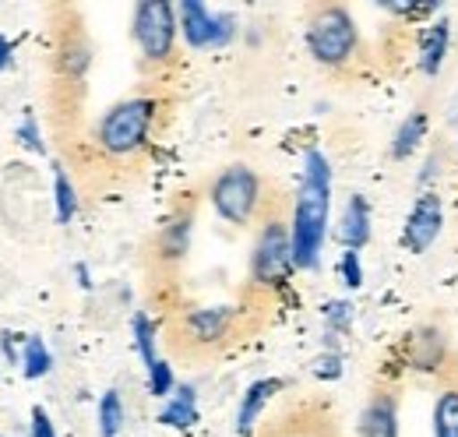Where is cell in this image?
<instances>
[{"instance_id":"cell-1","label":"cell","mask_w":458,"mask_h":437,"mask_svg":"<svg viewBox=\"0 0 458 437\" xmlns=\"http://www.w3.org/2000/svg\"><path fill=\"white\" fill-rule=\"evenodd\" d=\"M328 212H332V184L318 180H300L296 205H293V265L296 269H318L321 247L328 236Z\"/></svg>"},{"instance_id":"cell-2","label":"cell","mask_w":458,"mask_h":437,"mask_svg":"<svg viewBox=\"0 0 458 437\" xmlns=\"http://www.w3.org/2000/svg\"><path fill=\"white\" fill-rule=\"evenodd\" d=\"M307 47H310L314 60L325 64V67H343L356 56L360 32H356V21H352V14L345 11L343 4H321L310 14Z\"/></svg>"},{"instance_id":"cell-3","label":"cell","mask_w":458,"mask_h":437,"mask_svg":"<svg viewBox=\"0 0 458 437\" xmlns=\"http://www.w3.org/2000/svg\"><path fill=\"white\" fill-rule=\"evenodd\" d=\"M156 124V99H123L106 109V116L96 127V141L106 156H131L148 141V131Z\"/></svg>"},{"instance_id":"cell-4","label":"cell","mask_w":458,"mask_h":437,"mask_svg":"<svg viewBox=\"0 0 458 437\" xmlns=\"http://www.w3.org/2000/svg\"><path fill=\"white\" fill-rule=\"evenodd\" d=\"M208 198L219 218H226L229 226H247L261 205V176L250 166H226L216 176Z\"/></svg>"},{"instance_id":"cell-5","label":"cell","mask_w":458,"mask_h":437,"mask_svg":"<svg viewBox=\"0 0 458 437\" xmlns=\"http://www.w3.org/2000/svg\"><path fill=\"white\" fill-rule=\"evenodd\" d=\"M176 7L163 4V0H141L134 7V18H131V32H134V43L141 47L145 60L152 64H163L170 60L176 50Z\"/></svg>"},{"instance_id":"cell-6","label":"cell","mask_w":458,"mask_h":437,"mask_svg":"<svg viewBox=\"0 0 458 437\" xmlns=\"http://www.w3.org/2000/svg\"><path fill=\"white\" fill-rule=\"evenodd\" d=\"M296 265H293V236L283 218H272L261 226L258 240H254V254H250V278L258 286H283Z\"/></svg>"},{"instance_id":"cell-7","label":"cell","mask_w":458,"mask_h":437,"mask_svg":"<svg viewBox=\"0 0 458 437\" xmlns=\"http://www.w3.org/2000/svg\"><path fill=\"white\" fill-rule=\"evenodd\" d=\"M176 14H180V32H183L191 50H219L236 36V18L233 14H212L198 0L180 4Z\"/></svg>"},{"instance_id":"cell-8","label":"cell","mask_w":458,"mask_h":437,"mask_svg":"<svg viewBox=\"0 0 458 437\" xmlns=\"http://www.w3.org/2000/svg\"><path fill=\"white\" fill-rule=\"evenodd\" d=\"M441 229H445V205H441V194L423 191V194L412 201L409 216H405L402 247H405L409 254H423V251L434 247V240L441 236Z\"/></svg>"},{"instance_id":"cell-9","label":"cell","mask_w":458,"mask_h":437,"mask_svg":"<svg viewBox=\"0 0 458 437\" xmlns=\"http://www.w3.org/2000/svg\"><path fill=\"white\" fill-rule=\"evenodd\" d=\"M360 437H399V398L395 391L381 388L370 395L360 416Z\"/></svg>"},{"instance_id":"cell-10","label":"cell","mask_w":458,"mask_h":437,"mask_svg":"<svg viewBox=\"0 0 458 437\" xmlns=\"http://www.w3.org/2000/svg\"><path fill=\"white\" fill-rule=\"evenodd\" d=\"M233 307H198L183 318V331L191 335V342L198 346H216L229 335V325H233Z\"/></svg>"},{"instance_id":"cell-11","label":"cell","mask_w":458,"mask_h":437,"mask_svg":"<svg viewBox=\"0 0 458 437\" xmlns=\"http://www.w3.org/2000/svg\"><path fill=\"white\" fill-rule=\"evenodd\" d=\"M367 240H370V205L363 194H352L339 218V244L345 251L360 254V247H367Z\"/></svg>"},{"instance_id":"cell-12","label":"cell","mask_w":458,"mask_h":437,"mask_svg":"<svg viewBox=\"0 0 458 437\" xmlns=\"http://www.w3.org/2000/svg\"><path fill=\"white\" fill-rule=\"evenodd\" d=\"M283 388L279 378H261V381H254L247 391H243V398H240V409H236V434H250L254 431V424H258V416H261V409L268 406V398L276 395Z\"/></svg>"},{"instance_id":"cell-13","label":"cell","mask_w":458,"mask_h":437,"mask_svg":"<svg viewBox=\"0 0 458 437\" xmlns=\"http://www.w3.org/2000/svg\"><path fill=\"white\" fill-rule=\"evenodd\" d=\"M448 43H452V29H448V18L434 21L427 32H423V43H420V71L423 74H441V64L448 56Z\"/></svg>"},{"instance_id":"cell-14","label":"cell","mask_w":458,"mask_h":437,"mask_svg":"<svg viewBox=\"0 0 458 437\" xmlns=\"http://www.w3.org/2000/svg\"><path fill=\"white\" fill-rule=\"evenodd\" d=\"M191 226H194V216H191V212H176V216L163 226L159 244H156V251H159L163 261H180V258L187 254V247H191Z\"/></svg>"},{"instance_id":"cell-15","label":"cell","mask_w":458,"mask_h":437,"mask_svg":"<svg viewBox=\"0 0 458 437\" xmlns=\"http://www.w3.org/2000/svg\"><path fill=\"white\" fill-rule=\"evenodd\" d=\"M159 424L166 427H176V431H187L198 424V391L191 384H180L176 391L170 395V402L163 406L159 413Z\"/></svg>"},{"instance_id":"cell-16","label":"cell","mask_w":458,"mask_h":437,"mask_svg":"<svg viewBox=\"0 0 458 437\" xmlns=\"http://www.w3.org/2000/svg\"><path fill=\"white\" fill-rule=\"evenodd\" d=\"M423 138H427V113L423 109H412L405 120H402V127L395 131V138H392V159H412V152L423 145Z\"/></svg>"},{"instance_id":"cell-17","label":"cell","mask_w":458,"mask_h":437,"mask_svg":"<svg viewBox=\"0 0 458 437\" xmlns=\"http://www.w3.org/2000/svg\"><path fill=\"white\" fill-rule=\"evenodd\" d=\"M409 346H412V367H420V371H430V367H441V360H445V331H437V328H423V331H416L412 338H409Z\"/></svg>"},{"instance_id":"cell-18","label":"cell","mask_w":458,"mask_h":437,"mask_svg":"<svg viewBox=\"0 0 458 437\" xmlns=\"http://www.w3.org/2000/svg\"><path fill=\"white\" fill-rule=\"evenodd\" d=\"M54 371V356H50V346L39 338V335H29L21 342V374L29 381H39Z\"/></svg>"},{"instance_id":"cell-19","label":"cell","mask_w":458,"mask_h":437,"mask_svg":"<svg viewBox=\"0 0 458 437\" xmlns=\"http://www.w3.org/2000/svg\"><path fill=\"white\" fill-rule=\"evenodd\" d=\"M434 437H458V384H448L434 402Z\"/></svg>"},{"instance_id":"cell-20","label":"cell","mask_w":458,"mask_h":437,"mask_svg":"<svg viewBox=\"0 0 458 437\" xmlns=\"http://www.w3.org/2000/svg\"><path fill=\"white\" fill-rule=\"evenodd\" d=\"M123 420H127V413H123V398H120V391L110 388V391L99 398V437H120Z\"/></svg>"},{"instance_id":"cell-21","label":"cell","mask_w":458,"mask_h":437,"mask_svg":"<svg viewBox=\"0 0 458 437\" xmlns=\"http://www.w3.org/2000/svg\"><path fill=\"white\" fill-rule=\"evenodd\" d=\"M131 331H134V346H138V353H141V360H145V371H152V367L159 364V353H156V325H152V318L134 314V318H131Z\"/></svg>"},{"instance_id":"cell-22","label":"cell","mask_w":458,"mask_h":437,"mask_svg":"<svg viewBox=\"0 0 458 437\" xmlns=\"http://www.w3.org/2000/svg\"><path fill=\"white\" fill-rule=\"evenodd\" d=\"M54 201H57V222H71L74 212H78V194H74V184L67 180V173L57 169L54 173Z\"/></svg>"},{"instance_id":"cell-23","label":"cell","mask_w":458,"mask_h":437,"mask_svg":"<svg viewBox=\"0 0 458 437\" xmlns=\"http://www.w3.org/2000/svg\"><path fill=\"white\" fill-rule=\"evenodd\" d=\"M18 141H21L29 152H36V156H47V141H43L39 120H36L32 113H25V120L18 124Z\"/></svg>"},{"instance_id":"cell-24","label":"cell","mask_w":458,"mask_h":437,"mask_svg":"<svg viewBox=\"0 0 458 437\" xmlns=\"http://www.w3.org/2000/svg\"><path fill=\"white\" fill-rule=\"evenodd\" d=\"M148 391H152L156 398H170L173 391H176V384H173V367L166 360H159V364L148 371Z\"/></svg>"},{"instance_id":"cell-25","label":"cell","mask_w":458,"mask_h":437,"mask_svg":"<svg viewBox=\"0 0 458 437\" xmlns=\"http://www.w3.org/2000/svg\"><path fill=\"white\" fill-rule=\"evenodd\" d=\"M339 269H343V282L349 289H360L363 286V265H360V254L356 251H345Z\"/></svg>"},{"instance_id":"cell-26","label":"cell","mask_w":458,"mask_h":437,"mask_svg":"<svg viewBox=\"0 0 458 437\" xmlns=\"http://www.w3.org/2000/svg\"><path fill=\"white\" fill-rule=\"evenodd\" d=\"M349 318H352V311H349L345 300H335V304L325 307V321H328V331H332V335H335V331H345V328H349Z\"/></svg>"},{"instance_id":"cell-27","label":"cell","mask_w":458,"mask_h":437,"mask_svg":"<svg viewBox=\"0 0 458 437\" xmlns=\"http://www.w3.org/2000/svg\"><path fill=\"white\" fill-rule=\"evenodd\" d=\"M29 437H57V431H54V420L47 416V409H43V406H36V409H32Z\"/></svg>"},{"instance_id":"cell-28","label":"cell","mask_w":458,"mask_h":437,"mask_svg":"<svg viewBox=\"0 0 458 437\" xmlns=\"http://www.w3.org/2000/svg\"><path fill=\"white\" fill-rule=\"evenodd\" d=\"M318 378H339L343 374V360L339 353H328V356H318V367H314Z\"/></svg>"},{"instance_id":"cell-29","label":"cell","mask_w":458,"mask_h":437,"mask_svg":"<svg viewBox=\"0 0 458 437\" xmlns=\"http://www.w3.org/2000/svg\"><path fill=\"white\" fill-rule=\"evenodd\" d=\"M0 353H4L7 364H21V349H18V342H14L11 331H0Z\"/></svg>"},{"instance_id":"cell-30","label":"cell","mask_w":458,"mask_h":437,"mask_svg":"<svg viewBox=\"0 0 458 437\" xmlns=\"http://www.w3.org/2000/svg\"><path fill=\"white\" fill-rule=\"evenodd\" d=\"M74 275H78V286H81V289H92V278H89V265H81V261H78V265H74Z\"/></svg>"},{"instance_id":"cell-31","label":"cell","mask_w":458,"mask_h":437,"mask_svg":"<svg viewBox=\"0 0 458 437\" xmlns=\"http://www.w3.org/2000/svg\"><path fill=\"white\" fill-rule=\"evenodd\" d=\"M7 64H11V43H7L4 36H0V71H4Z\"/></svg>"}]
</instances>
